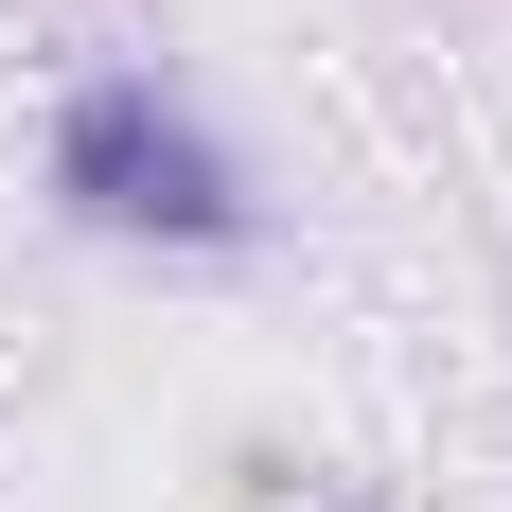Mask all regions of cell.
<instances>
[{
    "instance_id": "1",
    "label": "cell",
    "mask_w": 512,
    "mask_h": 512,
    "mask_svg": "<svg viewBox=\"0 0 512 512\" xmlns=\"http://www.w3.org/2000/svg\"><path fill=\"white\" fill-rule=\"evenodd\" d=\"M53 177H71V212H106V230H230V159H212L159 89H89L71 142H53Z\"/></svg>"
}]
</instances>
